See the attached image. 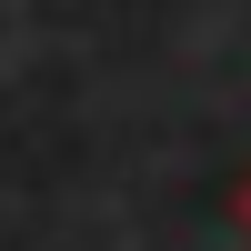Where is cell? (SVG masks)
I'll return each mask as SVG.
<instances>
[{
    "mask_svg": "<svg viewBox=\"0 0 251 251\" xmlns=\"http://www.w3.org/2000/svg\"><path fill=\"white\" fill-rule=\"evenodd\" d=\"M231 211H241V231H251V171H241V191H231Z\"/></svg>",
    "mask_w": 251,
    "mask_h": 251,
    "instance_id": "6da1fadb",
    "label": "cell"
}]
</instances>
